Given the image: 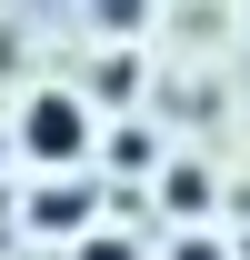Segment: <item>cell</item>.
Returning <instances> with one entry per match:
<instances>
[{
  "instance_id": "3957f363",
  "label": "cell",
  "mask_w": 250,
  "mask_h": 260,
  "mask_svg": "<svg viewBox=\"0 0 250 260\" xmlns=\"http://www.w3.org/2000/svg\"><path fill=\"white\" fill-rule=\"evenodd\" d=\"M100 20H110V30H140V20H150V0H90Z\"/></svg>"
},
{
  "instance_id": "7a4b0ae2",
  "label": "cell",
  "mask_w": 250,
  "mask_h": 260,
  "mask_svg": "<svg viewBox=\"0 0 250 260\" xmlns=\"http://www.w3.org/2000/svg\"><path fill=\"white\" fill-rule=\"evenodd\" d=\"M80 210H90V190H40V200H30L40 230H80Z\"/></svg>"
},
{
  "instance_id": "277c9868",
  "label": "cell",
  "mask_w": 250,
  "mask_h": 260,
  "mask_svg": "<svg viewBox=\"0 0 250 260\" xmlns=\"http://www.w3.org/2000/svg\"><path fill=\"white\" fill-rule=\"evenodd\" d=\"M170 260H230V250H220V240H180Z\"/></svg>"
},
{
  "instance_id": "6da1fadb",
  "label": "cell",
  "mask_w": 250,
  "mask_h": 260,
  "mask_svg": "<svg viewBox=\"0 0 250 260\" xmlns=\"http://www.w3.org/2000/svg\"><path fill=\"white\" fill-rule=\"evenodd\" d=\"M20 150H30V160H50V170H70L80 150H90V120H80V100H70V90H40L30 110H20Z\"/></svg>"
},
{
  "instance_id": "5b68a950",
  "label": "cell",
  "mask_w": 250,
  "mask_h": 260,
  "mask_svg": "<svg viewBox=\"0 0 250 260\" xmlns=\"http://www.w3.org/2000/svg\"><path fill=\"white\" fill-rule=\"evenodd\" d=\"M80 260H130V240H90V250H80Z\"/></svg>"
}]
</instances>
